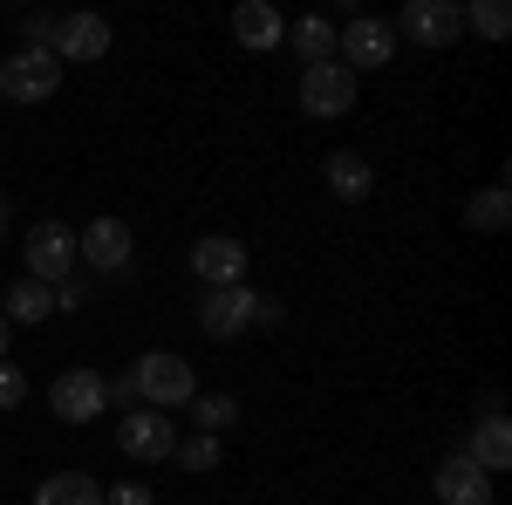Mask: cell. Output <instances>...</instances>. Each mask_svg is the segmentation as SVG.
<instances>
[{
    "label": "cell",
    "instance_id": "30",
    "mask_svg": "<svg viewBox=\"0 0 512 505\" xmlns=\"http://www.w3.org/2000/svg\"><path fill=\"white\" fill-rule=\"evenodd\" d=\"M0 239H7V198H0Z\"/></svg>",
    "mask_w": 512,
    "mask_h": 505
},
{
    "label": "cell",
    "instance_id": "8",
    "mask_svg": "<svg viewBox=\"0 0 512 505\" xmlns=\"http://www.w3.org/2000/svg\"><path fill=\"white\" fill-rule=\"evenodd\" d=\"M253 314H260V294L239 280V287H205V301H198V328L212 335V342H233L253 328Z\"/></svg>",
    "mask_w": 512,
    "mask_h": 505
},
{
    "label": "cell",
    "instance_id": "22",
    "mask_svg": "<svg viewBox=\"0 0 512 505\" xmlns=\"http://www.w3.org/2000/svg\"><path fill=\"white\" fill-rule=\"evenodd\" d=\"M192 417H198V430H205V437H219V430H233V424H239V403L212 389V396H192Z\"/></svg>",
    "mask_w": 512,
    "mask_h": 505
},
{
    "label": "cell",
    "instance_id": "1",
    "mask_svg": "<svg viewBox=\"0 0 512 505\" xmlns=\"http://www.w3.org/2000/svg\"><path fill=\"white\" fill-rule=\"evenodd\" d=\"M130 383H137V403L144 410H178V403H192L198 396V376H192V362L185 355H171V349H151V355H137L130 362Z\"/></svg>",
    "mask_w": 512,
    "mask_h": 505
},
{
    "label": "cell",
    "instance_id": "6",
    "mask_svg": "<svg viewBox=\"0 0 512 505\" xmlns=\"http://www.w3.org/2000/svg\"><path fill=\"white\" fill-rule=\"evenodd\" d=\"M117 451L130 458V465H164L171 451H178V430H171V417L164 410H123V424H117Z\"/></svg>",
    "mask_w": 512,
    "mask_h": 505
},
{
    "label": "cell",
    "instance_id": "13",
    "mask_svg": "<svg viewBox=\"0 0 512 505\" xmlns=\"http://www.w3.org/2000/svg\"><path fill=\"white\" fill-rule=\"evenodd\" d=\"M192 273L205 280V287H239V273H246V246L226 233H205L192 246Z\"/></svg>",
    "mask_w": 512,
    "mask_h": 505
},
{
    "label": "cell",
    "instance_id": "23",
    "mask_svg": "<svg viewBox=\"0 0 512 505\" xmlns=\"http://www.w3.org/2000/svg\"><path fill=\"white\" fill-rule=\"evenodd\" d=\"M465 28H478L485 41H506V28H512L506 0H472V7H465Z\"/></svg>",
    "mask_w": 512,
    "mask_h": 505
},
{
    "label": "cell",
    "instance_id": "4",
    "mask_svg": "<svg viewBox=\"0 0 512 505\" xmlns=\"http://www.w3.org/2000/svg\"><path fill=\"white\" fill-rule=\"evenodd\" d=\"M390 35L417 41V48H451V41L465 35V7H458V0H410L390 21Z\"/></svg>",
    "mask_w": 512,
    "mask_h": 505
},
{
    "label": "cell",
    "instance_id": "5",
    "mask_svg": "<svg viewBox=\"0 0 512 505\" xmlns=\"http://www.w3.org/2000/svg\"><path fill=\"white\" fill-rule=\"evenodd\" d=\"M48 410H55L62 424H96V417L110 410V376H96V369H62V376L48 383Z\"/></svg>",
    "mask_w": 512,
    "mask_h": 505
},
{
    "label": "cell",
    "instance_id": "9",
    "mask_svg": "<svg viewBox=\"0 0 512 505\" xmlns=\"http://www.w3.org/2000/svg\"><path fill=\"white\" fill-rule=\"evenodd\" d=\"M301 110L308 117H349L355 110V76L342 62H315V69H301Z\"/></svg>",
    "mask_w": 512,
    "mask_h": 505
},
{
    "label": "cell",
    "instance_id": "12",
    "mask_svg": "<svg viewBox=\"0 0 512 505\" xmlns=\"http://www.w3.org/2000/svg\"><path fill=\"white\" fill-rule=\"evenodd\" d=\"M48 55H55V62H103V55H110V21H103V14H62Z\"/></svg>",
    "mask_w": 512,
    "mask_h": 505
},
{
    "label": "cell",
    "instance_id": "14",
    "mask_svg": "<svg viewBox=\"0 0 512 505\" xmlns=\"http://www.w3.org/2000/svg\"><path fill=\"white\" fill-rule=\"evenodd\" d=\"M465 458H472L478 471H492V478L512 465V424H506V410H485V417L472 424V437H465Z\"/></svg>",
    "mask_w": 512,
    "mask_h": 505
},
{
    "label": "cell",
    "instance_id": "3",
    "mask_svg": "<svg viewBox=\"0 0 512 505\" xmlns=\"http://www.w3.org/2000/svg\"><path fill=\"white\" fill-rule=\"evenodd\" d=\"M21 260H28V280H41V287H62V280L82 267V260H76V226L41 219L35 233H28V246H21Z\"/></svg>",
    "mask_w": 512,
    "mask_h": 505
},
{
    "label": "cell",
    "instance_id": "17",
    "mask_svg": "<svg viewBox=\"0 0 512 505\" xmlns=\"http://www.w3.org/2000/svg\"><path fill=\"white\" fill-rule=\"evenodd\" d=\"M0 314H7V328H14V321H21V328H35V321H48V314H55V294H48L41 280H28V273H21V280L7 287Z\"/></svg>",
    "mask_w": 512,
    "mask_h": 505
},
{
    "label": "cell",
    "instance_id": "26",
    "mask_svg": "<svg viewBox=\"0 0 512 505\" xmlns=\"http://www.w3.org/2000/svg\"><path fill=\"white\" fill-rule=\"evenodd\" d=\"M21 396H28V376L14 362H0V410H21Z\"/></svg>",
    "mask_w": 512,
    "mask_h": 505
},
{
    "label": "cell",
    "instance_id": "21",
    "mask_svg": "<svg viewBox=\"0 0 512 505\" xmlns=\"http://www.w3.org/2000/svg\"><path fill=\"white\" fill-rule=\"evenodd\" d=\"M171 458H178V465L198 478V471H219L226 444H219V437H205V430H192V437H178V451H171Z\"/></svg>",
    "mask_w": 512,
    "mask_h": 505
},
{
    "label": "cell",
    "instance_id": "27",
    "mask_svg": "<svg viewBox=\"0 0 512 505\" xmlns=\"http://www.w3.org/2000/svg\"><path fill=\"white\" fill-rule=\"evenodd\" d=\"M110 403H117V410H137V383H130V369L110 376Z\"/></svg>",
    "mask_w": 512,
    "mask_h": 505
},
{
    "label": "cell",
    "instance_id": "2",
    "mask_svg": "<svg viewBox=\"0 0 512 505\" xmlns=\"http://www.w3.org/2000/svg\"><path fill=\"white\" fill-rule=\"evenodd\" d=\"M62 89V62L48 48H21V55H0V103H48Z\"/></svg>",
    "mask_w": 512,
    "mask_h": 505
},
{
    "label": "cell",
    "instance_id": "25",
    "mask_svg": "<svg viewBox=\"0 0 512 505\" xmlns=\"http://www.w3.org/2000/svg\"><path fill=\"white\" fill-rule=\"evenodd\" d=\"M103 505H158V492L144 478H123V485H103Z\"/></svg>",
    "mask_w": 512,
    "mask_h": 505
},
{
    "label": "cell",
    "instance_id": "31",
    "mask_svg": "<svg viewBox=\"0 0 512 505\" xmlns=\"http://www.w3.org/2000/svg\"><path fill=\"white\" fill-rule=\"evenodd\" d=\"M0 110H7V103H0Z\"/></svg>",
    "mask_w": 512,
    "mask_h": 505
},
{
    "label": "cell",
    "instance_id": "28",
    "mask_svg": "<svg viewBox=\"0 0 512 505\" xmlns=\"http://www.w3.org/2000/svg\"><path fill=\"white\" fill-rule=\"evenodd\" d=\"M48 294H55V308H82V280H76V273H69L62 287H48Z\"/></svg>",
    "mask_w": 512,
    "mask_h": 505
},
{
    "label": "cell",
    "instance_id": "11",
    "mask_svg": "<svg viewBox=\"0 0 512 505\" xmlns=\"http://www.w3.org/2000/svg\"><path fill=\"white\" fill-rule=\"evenodd\" d=\"M431 492H437V505H492L499 499V492H492V471H478L465 451H451V458L437 465Z\"/></svg>",
    "mask_w": 512,
    "mask_h": 505
},
{
    "label": "cell",
    "instance_id": "16",
    "mask_svg": "<svg viewBox=\"0 0 512 505\" xmlns=\"http://www.w3.org/2000/svg\"><path fill=\"white\" fill-rule=\"evenodd\" d=\"M328 192L342 198V205H362V198L376 192V171L362 164V151H335L328 157Z\"/></svg>",
    "mask_w": 512,
    "mask_h": 505
},
{
    "label": "cell",
    "instance_id": "24",
    "mask_svg": "<svg viewBox=\"0 0 512 505\" xmlns=\"http://www.w3.org/2000/svg\"><path fill=\"white\" fill-rule=\"evenodd\" d=\"M55 21L62 14H21V48H55Z\"/></svg>",
    "mask_w": 512,
    "mask_h": 505
},
{
    "label": "cell",
    "instance_id": "19",
    "mask_svg": "<svg viewBox=\"0 0 512 505\" xmlns=\"http://www.w3.org/2000/svg\"><path fill=\"white\" fill-rule=\"evenodd\" d=\"M280 41H294V55H301L308 69H315V62H335V21H321V14H301Z\"/></svg>",
    "mask_w": 512,
    "mask_h": 505
},
{
    "label": "cell",
    "instance_id": "10",
    "mask_svg": "<svg viewBox=\"0 0 512 505\" xmlns=\"http://www.w3.org/2000/svg\"><path fill=\"white\" fill-rule=\"evenodd\" d=\"M130 253H137V239H130L123 219H89L76 233V260H89V273H123Z\"/></svg>",
    "mask_w": 512,
    "mask_h": 505
},
{
    "label": "cell",
    "instance_id": "18",
    "mask_svg": "<svg viewBox=\"0 0 512 505\" xmlns=\"http://www.w3.org/2000/svg\"><path fill=\"white\" fill-rule=\"evenodd\" d=\"M35 505H103V485L89 471H55L35 485Z\"/></svg>",
    "mask_w": 512,
    "mask_h": 505
},
{
    "label": "cell",
    "instance_id": "20",
    "mask_svg": "<svg viewBox=\"0 0 512 505\" xmlns=\"http://www.w3.org/2000/svg\"><path fill=\"white\" fill-rule=\"evenodd\" d=\"M506 219H512L506 185H485V192L465 198V226H472V233H506Z\"/></svg>",
    "mask_w": 512,
    "mask_h": 505
},
{
    "label": "cell",
    "instance_id": "15",
    "mask_svg": "<svg viewBox=\"0 0 512 505\" xmlns=\"http://www.w3.org/2000/svg\"><path fill=\"white\" fill-rule=\"evenodd\" d=\"M233 35L239 48H253V55H267V48H280V35H287V21H280L267 0H239L233 7Z\"/></svg>",
    "mask_w": 512,
    "mask_h": 505
},
{
    "label": "cell",
    "instance_id": "29",
    "mask_svg": "<svg viewBox=\"0 0 512 505\" xmlns=\"http://www.w3.org/2000/svg\"><path fill=\"white\" fill-rule=\"evenodd\" d=\"M7 342H14V328H7V314H0V362H7Z\"/></svg>",
    "mask_w": 512,
    "mask_h": 505
},
{
    "label": "cell",
    "instance_id": "7",
    "mask_svg": "<svg viewBox=\"0 0 512 505\" xmlns=\"http://www.w3.org/2000/svg\"><path fill=\"white\" fill-rule=\"evenodd\" d=\"M335 62H342L349 76H362V69H390V62H396L390 21L362 14V21H349V28H335Z\"/></svg>",
    "mask_w": 512,
    "mask_h": 505
}]
</instances>
